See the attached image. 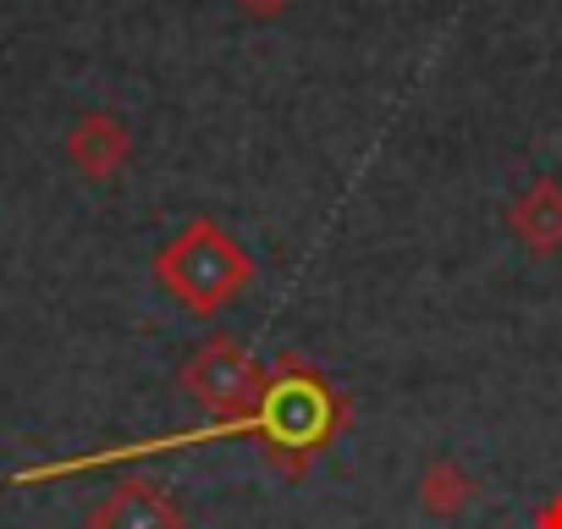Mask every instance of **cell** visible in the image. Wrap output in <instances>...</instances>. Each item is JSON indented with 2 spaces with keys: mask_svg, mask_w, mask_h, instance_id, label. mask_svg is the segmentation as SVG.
I'll use <instances>...</instances> for the list:
<instances>
[{
  "mask_svg": "<svg viewBox=\"0 0 562 529\" xmlns=\"http://www.w3.org/2000/svg\"><path fill=\"white\" fill-rule=\"evenodd\" d=\"M535 529H562V491H557V496L535 513Z\"/></svg>",
  "mask_w": 562,
  "mask_h": 529,
  "instance_id": "ba28073f",
  "label": "cell"
},
{
  "mask_svg": "<svg viewBox=\"0 0 562 529\" xmlns=\"http://www.w3.org/2000/svg\"><path fill=\"white\" fill-rule=\"evenodd\" d=\"M155 282L188 309V315H215L226 309L248 282H254V259L248 248L215 226V221H188L160 254H155Z\"/></svg>",
  "mask_w": 562,
  "mask_h": 529,
  "instance_id": "7a4b0ae2",
  "label": "cell"
},
{
  "mask_svg": "<svg viewBox=\"0 0 562 529\" xmlns=\"http://www.w3.org/2000/svg\"><path fill=\"white\" fill-rule=\"evenodd\" d=\"M83 529H188V513L177 507V496L155 480H122L116 491H105Z\"/></svg>",
  "mask_w": 562,
  "mask_h": 529,
  "instance_id": "277c9868",
  "label": "cell"
},
{
  "mask_svg": "<svg viewBox=\"0 0 562 529\" xmlns=\"http://www.w3.org/2000/svg\"><path fill=\"white\" fill-rule=\"evenodd\" d=\"M243 7H248L254 18H276L281 7H288V0H243Z\"/></svg>",
  "mask_w": 562,
  "mask_h": 529,
  "instance_id": "9c48e42d",
  "label": "cell"
},
{
  "mask_svg": "<svg viewBox=\"0 0 562 529\" xmlns=\"http://www.w3.org/2000/svg\"><path fill=\"white\" fill-rule=\"evenodd\" d=\"M469 502H474V480L452 458H436V463L419 469V507L430 518H458Z\"/></svg>",
  "mask_w": 562,
  "mask_h": 529,
  "instance_id": "52a82bcc",
  "label": "cell"
},
{
  "mask_svg": "<svg viewBox=\"0 0 562 529\" xmlns=\"http://www.w3.org/2000/svg\"><path fill=\"white\" fill-rule=\"evenodd\" d=\"M337 430H348V403L326 386V375L315 364H304L299 353H288L270 370V386L259 397L254 414L237 419H210L193 430H171V436H149V441H122V447H100L83 458H56V463H34L18 469L12 485H45V480H67V474H89L105 463H127V458H155V452H182V447H204V441H237L254 436L265 447V458L281 474H304L331 441Z\"/></svg>",
  "mask_w": 562,
  "mask_h": 529,
  "instance_id": "6da1fadb",
  "label": "cell"
},
{
  "mask_svg": "<svg viewBox=\"0 0 562 529\" xmlns=\"http://www.w3.org/2000/svg\"><path fill=\"white\" fill-rule=\"evenodd\" d=\"M182 392L210 408V419H237V414H254L265 386H270V370L237 342V337H210L188 353V364L177 370Z\"/></svg>",
  "mask_w": 562,
  "mask_h": 529,
  "instance_id": "3957f363",
  "label": "cell"
},
{
  "mask_svg": "<svg viewBox=\"0 0 562 529\" xmlns=\"http://www.w3.org/2000/svg\"><path fill=\"white\" fill-rule=\"evenodd\" d=\"M507 226L529 254H557L562 248V182H551V177L529 182L518 193V204L507 210Z\"/></svg>",
  "mask_w": 562,
  "mask_h": 529,
  "instance_id": "5b68a950",
  "label": "cell"
},
{
  "mask_svg": "<svg viewBox=\"0 0 562 529\" xmlns=\"http://www.w3.org/2000/svg\"><path fill=\"white\" fill-rule=\"evenodd\" d=\"M127 127L116 122V116H105V111H94V116H83L78 127H72V138H67V155H72V166L83 171V177H94V182H105V177H116L122 171V160H127Z\"/></svg>",
  "mask_w": 562,
  "mask_h": 529,
  "instance_id": "8992f818",
  "label": "cell"
}]
</instances>
